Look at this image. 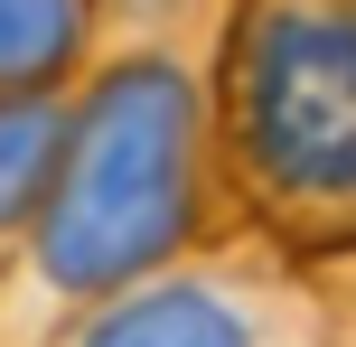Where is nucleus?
<instances>
[{"mask_svg":"<svg viewBox=\"0 0 356 347\" xmlns=\"http://www.w3.org/2000/svg\"><path fill=\"white\" fill-rule=\"evenodd\" d=\"M216 150L253 244L291 263L356 254V0L225 10Z\"/></svg>","mask_w":356,"mask_h":347,"instance_id":"nucleus-2","label":"nucleus"},{"mask_svg":"<svg viewBox=\"0 0 356 347\" xmlns=\"http://www.w3.org/2000/svg\"><path fill=\"white\" fill-rule=\"evenodd\" d=\"M66 122H75V85L0 94V273H19V254H29L38 216H47V197H56Z\"/></svg>","mask_w":356,"mask_h":347,"instance_id":"nucleus-4","label":"nucleus"},{"mask_svg":"<svg viewBox=\"0 0 356 347\" xmlns=\"http://www.w3.org/2000/svg\"><path fill=\"white\" fill-rule=\"evenodd\" d=\"M47 347H347V338L319 310L300 263L244 235L169 263L160 282H131L122 300L66 319Z\"/></svg>","mask_w":356,"mask_h":347,"instance_id":"nucleus-3","label":"nucleus"},{"mask_svg":"<svg viewBox=\"0 0 356 347\" xmlns=\"http://www.w3.org/2000/svg\"><path fill=\"white\" fill-rule=\"evenodd\" d=\"M216 47H225V10H94V47L75 66L66 169L19 254L56 329L207 254V225L225 207Z\"/></svg>","mask_w":356,"mask_h":347,"instance_id":"nucleus-1","label":"nucleus"},{"mask_svg":"<svg viewBox=\"0 0 356 347\" xmlns=\"http://www.w3.org/2000/svg\"><path fill=\"white\" fill-rule=\"evenodd\" d=\"M85 47H94V10L85 0H0V94L75 85Z\"/></svg>","mask_w":356,"mask_h":347,"instance_id":"nucleus-5","label":"nucleus"}]
</instances>
